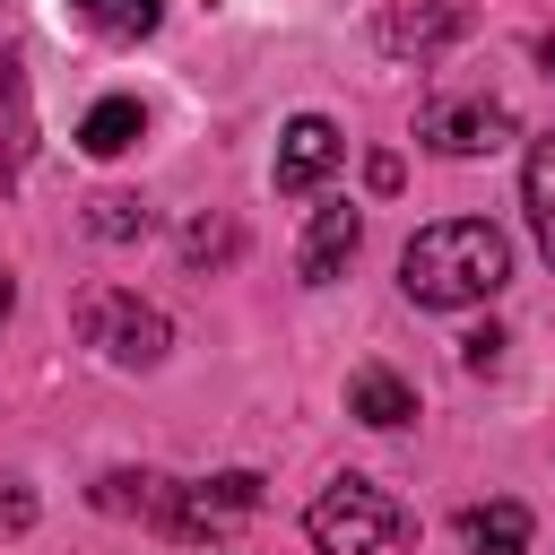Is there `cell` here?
<instances>
[{
  "instance_id": "6",
  "label": "cell",
  "mask_w": 555,
  "mask_h": 555,
  "mask_svg": "<svg viewBox=\"0 0 555 555\" xmlns=\"http://www.w3.org/2000/svg\"><path fill=\"white\" fill-rule=\"evenodd\" d=\"M338 156H347L338 121H321V113H295V121L278 130V191H286V199L321 191V182L338 173Z\"/></svg>"
},
{
  "instance_id": "12",
  "label": "cell",
  "mask_w": 555,
  "mask_h": 555,
  "mask_svg": "<svg viewBox=\"0 0 555 555\" xmlns=\"http://www.w3.org/2000/svg\"><path fill=\"white\" fill-rule=\"evenodd\" d=\"M520 199H529L538 251L555 260V139H538V147H529V165H520Z\"/></svg>"
},
{
  "instance_id": "16",
  "label": "cell",
  "mask_w": 555,
  "mask_h": 555,
  "mask_svg": "<svg viewBox=\"0 0 555 555\" xmlns=\"http://www.w3.org/2000/svg\"><path fill=\"white\" fill-rule=\"evenodd\" d=\"M182 251H191V260H225V251H234V234H225V225H191V234H182Z\"/></svg>"
},
{
  "instance_id": "8",
  "label": "cell",
  "mask_w": 555,
  "mask_h": 555,
  "mask_svg": "<svg viewBox=\"0 0 555 555\" xmlns=\"http://www.w3.org/2000/svg\"><path fill=\"white\" fill-rule=\"evenodd\" d=\"M460 26H468L460 0H390V9H382V43H390V52H434V43H451Z\"/></svg>"
},
{
  "instance_id": "3",
  "label": "cell",
  "mask_w": 555,
  "mask_h": 555,
  "mask_svg": "<svg viewBox=\"0 0 555 555\" xmlns=\"http://www.w3.org/2000/svg\"><path fill=\"white\" fill-rule=\"evenodd\" d=\"M78 330H87V347L104 364H165V347H173L165 312L139 304V295H121V286H87L78 295Z\"/></svg>"
},
{
  "instance_id": "14",
  "label": "cell",
  "mask_w": 555,
  "mask_h": 555,
  "mask_svg": "<svg viewBox=\"0 0 555 555\" xmlns=\"http://www.w3.org/2000/svg\"><path fill=\"white\" fill-rule=\"evenodd\" d=\"M87 225H95V234H104V243H130V234H139V225H147V208H139V199H130V191H104V199H95V208H87Z\"/></svg>"
},
{
  "instance_id": "18",
  "label": "cell",
  "mask_w": 555,
  "mask_h": 555,
  "mask_svg": "<svg viewBox=\"0 0 555 555\" xmlns=\"http://www.w3.org/2000/svg\"><path fill=\"white\" fill-rule=\"evenodd\" d=\"M538 61H546V78H555V35H546V43H538Z\"/></svg>"
},
{
  "instance_id": "17",
  "label": "cell",
  "mask_w": 555,
  "mask_h": 555,
  "mask_svg": "<svg viewBox=\"0 0 555 555\" xmlns=\"http://www.w3.org/2000/svg\"><path fill=\"white\" fill-rule=\"evenodd\" d=\"M17 182V139H0V191Z\"/></svg>"
},
{
  "instance_id": "13",
  "label": "cell",
  "mask_w": 555,
  "mask_h": 555,
  "mask_svg": "<svg viewBox=\"0 0 555 555\" xmlns=\"http://www.w3.org/2000/svg\"><path fill=\"white\" fill-rule=\"evenodd\" d=\"M95 35H113V43H139V35H156V17H165V0H69Z\"/></svg>"
},
{
  "instance_id": "11",
  "label": "cell",
  "mask_w": 555,
  "mask_h": 555,
  "mask_svg": "<svg viewBox=\"0 0 555 555\" xmlns=\"http://www.w3.org/2000/svg\"><path fill=\"white\" fill-rule=\"evenodd\" d=\"M139 130H147L139 95H104V104L78 121V147H87V156H121V147H139Z\"/></svg>"
},
{
  "instance_id": "2",
  "label": "cell",
  "mask_w": 555,
  "mask_h": 555,
  "mask_svg": "<svg viewBox=\"0 0 555 555\" xmlns=\"http://www.w3.org/2000/svg\"><path fill=\"white\" fill-rule=\"evenodd\" d=\"M304 529H312L321 555H390V546L408 538V512H399L373 477H330V486L312 494Z\"/></svg>"
},
{
  "instance_id": "7",
  "label": "cell",
  "mask_w": 555,
  "mask_h": 555,
  "mask_svg": "<svg viewBox=\"0 0 555 555\" xmlns=\"http://www.w3.org/2000/svg\"><path fill=\"white\" fill-rule=\"evenodd\" d=\"M356 243H364V217L347 208V199H330V208H312V234H304V286H330L347 260H356Z\"/></svg>"
},
{
  "instance_id": "15",
  "label": "cell",
  "mask_w": 555,
  "mask_h": 555,
  "mask_svg": "<svg viewBox=\"0 0 555 555\" xmlns=\"http://www.w3.org/2000/svg\"><path fill=\"white\" fill-rule=\"evenodd\" d=\"M460 364H468V373H494V364H503V330H468V338H460Z\"/></svg>"
},
{
  "instance_id": "4",
  "label": "cell",
  "mask_w": 555,
  "mask_h": 555,
  "mask_svg": "<svg viewBox=\"0 0 555 555\" xmlns=\"http://www.w3.org/2000/svg\"><path fill=\"white\" fill-rule=\"evenodd\" d=\"M251 512H260V477L251 468H225V477H199V486H165L156 494V520L173 538H225Z\"/></svg>"
},
{
  "instance_id": "10",
  "label": "cell",
  "mask_w": 555,
  "mask_h": 555,
  "mask_svg": "<svg viewBox=\"0 0 555 555\" xmlns=\"http://www.w3.org/2000/svg\"><path fill=\"white\" fill-rule=\"evenodd\" d=\"M460 538L477 555H529V512L520 503H468L460 512Z\"/></svg>"
},
{
  "instance_id": "9",
  "label": "cell",
  "mask_w": 555,
  "mask_h": 555,
  "mask_svg": "<svg viewBox=\"0 0 555 555\" xmlns=\"http://www.w3.org/2000/svg\"><path fill=\"white\" fill-rule=\"evenodd\" d=\"M347 416H364V425H382V434H390V425H408V416H416V390H408L390 364H364V373L347 382Z\"/></svg>"
},
{
  "instance_id": "1",
  "label": "cell",
  "mask_w": 555,
  "mask_h": 555,
  "mask_svg": "<svg viewBox=\"0 0 555 555\" xmlns=\"http://www.w3.org/2000/svg\"><path fill=\"white\" fill-rule=\"evenodd\" d=\"M399 286H408V304H425V312L486 304V295L512 286V243H503V225H486V217H442V225H425V234L399 251Z\"/></svg>"
},
{
  "instance_id": "19",
  "label": "cell",
  "mask_w": 555,
  "mask_h": 555,
  "mask_svg": "<svg viewBox=\"0 0 555 555\" xmlns=\"http://www.w3.org/2000/svg\"><path fill=\"white\" fill-rule=\"evenodd\" d=\"M9 304H17V295H9V269H0V321H9Z\"/></svg>"
},
{
  "instance_id": "5",
  "label": "cell",
  "mask_w": 555,
  "mask_h": 555,
  "mask_svg": "<svg viewBox=\"0 0 555 555\" xmlns=\"http://www.w3.org/2000/svg\"><path fill=\"white\" fill-rule=\"evenodd\" d=\"M416 139H425L434 156H494V147L512 139V113H503L494 95H451V104H425V113H416Z\"/></svg>"
}]
</instances>
